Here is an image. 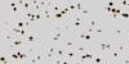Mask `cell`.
<instances>
[{
    "label": "cell",
    "mask_w": 129,
    "mask_h": 64,
    "mask_svg": "<svg viewBox=\"0 0 129 64\" xmlns=\"http://www.w3.org/2000/svg\"><path fill=\"white\" fill-rule=\"evenodd\" d=\"M61 37H62V28L59 26H56L53 28V32H52V42L58 44L61 41Z\"/></svg>",
    "instance_id": "6da1fadb"
},
{
    "label": "cell",
    "mask_w": 129,
    "mask_h": 64,
    "mask_svg": "<svg viewBox=\"0 0 129 64\" xmlns=\"http://www.w3.org/2000/svg\"><path fill=\"white\" fill-rule=\"evenodd\" d=\"M25 40H26V44H28V45L40 42V40H39V37L36 36V34H35V32H32L31 30H30V32H28V35L25 37Z\"/></svg>",
    "instance_id": "7a4b0ae2"
},
{
    "label": "cell",
    "mask_w": 129,
    "mask_h": 64,
    "mask_svg": "<svg viewBox=\"0 0 129 64\" xmlns=\"http://www.w3.org/2000/svg\"><path fill=\"white\" fill-rule=\"evenodd\" d=\"M110 52H111V58H112V60H114L115 63H123V56H124V55H123L116 48H114Z\"/></svg>",
    "instance_id": "3957f363"
},
{
    "label": "cell",
    "mask_w": 129,
    "mask_h": 64,
    "mask_svg": "<svg viewBox=\"0 0 129 64\" xmlns=\"http://www.w3.org/2000/svg\"><path fill=\"white\" fill-rule=\"evenodd\" d=\"M115 48L119 50L123 55H126V54H128V51H129V48H126V46L124 45V42H123L121 40H119V41H116V42H115Z\"/></svg>",
    "instance_id": "277c9868"
},
{
    "label": "cell",
    "mask_w": 129,
    "mask_h": 64,
    "mask_svg": "<svg viewBox=\"0 0 129 64\" xmlns=\"http://www.w3.org/2000/svg\"><path fill=\"white\" fill-rule=\"evenodd\" d=\"M94 30H95V34H94V36H95L97 38H100V37L103 35V24H102V22H101L98 26H97Z\"/></svg>",
    "instance_id": "5b68a950"
},
{
    "label": "cell",
    "mask_w": 129,
    "mask_h": 64,
    "mask_svg": "<svg viewBox=\"0 0 129 64\" xmlns=\"http://www.w3.org/2000/svg\"><path fill=\"white\" fill-rule=\"evenodd\" d=\"M26 52H27L30 56H32V55H35L36 52H39V49H38L36 46H31V45H28V46L26 48Z\"/></svg>",
    "instance_id": "8992f818"
},
{
    "label": "cell",
    "mask_w": 129,
    "mask_h": 64,
    "mask_svg": "<svg viewBox=\"0 0 129 64\" xmlns=\"http://www.w3.org/2000/svg\"><path fill=\"white\" fill-rule=\"evenodd\" d=\"M75 50H76L79 54H81V52H87V51H88V46L80 44V42H78V45L75 46Z\"/></svg>",
    "instance_id": "52a82bcc"
},
{
    "label": "cell",
    "mask_w": 129,
    "mask_h": 64,
    "mask_svg": "<svg viewBox=\"0 0 129 64\" xmlns=\"http://www.w3.org/2000/svg\"><path fill=\"white\" fill-rule=\"evenodd\" d=\"M3 38L5 40V41H13L14 38H16V35L14 34H12V32H5V34H3Z\"/></svg>",
    "instance_id": "ba28073f"
},
{
    "label": "cell",
    "mask_w": 129,
    "mask_h": 64,
    "mask_svg": "<svg viewBox=\"0 0 129 64\" xmlns=\"http://www.w3.org/2000/svg\"><path fill=\"white\" fill-rule=\"evenodd\" d=\"M80 16H81V17H84V19H87V18H90V17H93L89 9H81Z\"/></svg>",
    "instance_id": "9c48e42d"
},
{
    "label": "cell",
    "mask_w": 129,
    "mask_h": 64,
    "mask_svg": "<svg viewBox=\"0 0 129 64\" xmlns=\"http://www.w3.org/2000/svg\"><path fill=\"white\" fill-rule=\"evenodd\" d=\"M83 32H85V34H89V35H94V34H95V30H94L93 27H90V26H85L84 30H83Z\"/></svg>",
    "instance_id": "30bf717a"
},
{
    "label": "cell",
    "mask_w": 129,
    "mask_h": 64,
    "mask_svg": "<svg viewBox=\"0 0 129 64\" xmlns=\"http://www.w3.org/2000/svg\"><path fill=\"white\" fill-rule=\"evenodd\" d=\"M32 56H35V59H36V63H41L43 60H45V56H43V52H36L35 55H32Z\"/></svg>",
    "instance_id": "8fae6325"
},
{
    "label": "cell",
    "mask_w": 129,
    "mask_h": 64,
    "mask_svg": "<svg viewBox=\"0 0 129 64\" xmlns=\"http://www.w3.org/2000/svg\"><path fill=\"white\" fill-rule=\"evenodd\" d=\"M50 8H45L43 9V16H44V19H50Z\"/></svg>",
    "instance_id": "7c38bea8"
},
{
    "label": "cell",
    "mask_w": 129,
    "mask_h": 64,
    "mask_svg": "<svg viewBox=\"0 0 129 64\" xmlns=\"http://www.w3.org/2000/svg\"><path fill=\"white\" fill-rule=\"evenodd\" d=\"M54 18H56V19H64V17L61 14V12H58V13H54Z\"/></svg>",
    "instance_id": "4fadbf2b"
},
{
    "label": "cell",
    "mask_w": 129,
    "mask_h": 64,
    "mask_svg": "<svg viewBox=\"0 0 129 64\" xmlns=\"http://www.w3.org/2000/svg\"><path fill=\"white\" fill-rule=\"evenodd\" d=\"M121 35H123V31H121V30L119 28V30L116 31V37L119 38V40H121Z\"/></svg>",
    "instance_id": "5bb4252c"
},
{
    "label": "cell",
    "mask_w": 129,
    "mask_h": 64,
    "mask_svg": "<svg viewBox=\"0 0 129 64\" xmlns=\"http://www.w3.org/2000/svg\"><path fill=\"white\" fill-rule=\"evenodd\" d=\"M81 9H83V5L80 2H76V10H79V12H81Z\"/></svg>",
    "instance_id": "9a60e30c"
},
{
    "label": "cell",
    "mask_w": 129,
    "mask_h": 64,
    "mask_svg": "<svg viewBox=\"0 0 129 64\" xmlns=\"http://www.w3.org/2000/svg\"><path fill=\"white\" fill-rule=\"evenodd\" d=\"M109 16H110L112 19H115V20H116L117 18H119V16H117V14H114V13H111V14H109Z\"/></svg>",
    "instance_id": "2e32d148"
},
{
    "label": "cell",
    "mask_w": 129,
    "mask_h": 64,
    "mask_svg": "<svg viewBox=\"0 0 129 64\" xmlns=\"http://www.w3.org/2000/svg\"><path fill=\"white\" fill-rule=\"evenodd\" d=\"M120 16H121L123 18H129V12H126V13H121Z\"/></svg>",
    "instance_id": "e0dca14e"
},
{
    "label": "cell",
    "mask_w": 129,
    "mask_h": 64,
    "mask_svg": "<svg viewBox=\"0 0 129 64\" xmlns=\"http://www.w3.org/2000/svg\"><path fill=\"white\" fill-rule=\"evenodd\" d=\"M0 62H2V63H8V60H7V58L3 55L2 58H0Z\"/></svg>",
    "instance_id": "ac0fdd59"
},
{
    "label": "cell",
    "mask_w": 129,
    "mask_h": 64,
    "mask_svg": "<svg viewBox=\"0 0 129 64\" xmlns=\"http://www.w3.org/2000/svg\"><path fill=\"white\" fill-rule=\"evenodd\" d=\"M120 5H123V6H126V5H128V2H126V0H123V2H120Z\"/></svg>",
    "instance_id": "d6986e66"
},
{
    "label": "cell",
    "mask_w": 129,
    "mask_h": 64,
    "mask_svg": "<svg viewBox=\"0 0 129 64\" xmlns=\"http://www.w3.org/2000/svg\"><path fill=\"white\" fill-rule=\"evenodd\" d=\"M126 44H128V46H129V37H128V40H126Z\"/></svg>",
    "instance_id": "ffe728a7"
},
{
    "label": "cell",
    "mask_w": 129,
    "mask_h": 64,
    "mask_svg": "<svg viewBox=\"0 0 129 64\" xmlns=\"http://www.w3.org/2000/svg\"><path fill=\"white\" fill-rule=\"evenodd\" d=\"M126 8H128V9H129V2H128V5H126Z\"/></svg>",
    "instance_id": "44dd1931"
}]
</instances>
